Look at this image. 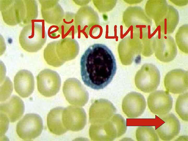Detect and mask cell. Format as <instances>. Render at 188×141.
Wrapping results in <instances>:
<instances>
[{"mask_svg": "<svg viewBox=\"0 0 188 141\" xmlns=\"http://www.w3.org/2000/svg\"><path fill=\"white\" fill-rule=\"evenodd\" d=\"M186 139L188 140L187 136H182L179 137L176 140H185L187 141Z\"/></svg>", "mask_w": 188, "mask_h": 141, "instance_id": "29", "label": "cell"}, {"mask_svg": "<svg viewBox=\"0 0 188 141\" xmlns=\"http://www.w3.org/2000/svg\"><path fill=\"white\" fill-rule=\"evenodd\" d=\"M0 9L3 21L9 26H25L38 16L35 0H0Z\"/></svg>", "mask_w": 188, "mask_h": 141, "instance_id": "2", "label": "cell"}, {"mask_svg": "<svg viewBox=\"0 0 188 141\" xmlns=\"http://www.w3.org/2000/svg\"><path fill=\"white\" fill-rule=\"evenodd\" d=\"M61 41H56L48 44L43 53L44 59L49 65L54 67H60L66 61L65 58V45Z\"/></svg>", "mask_w": 188, "mask_h": 141, "instance_id": "17", "label": "cell"}, {"mask_svg": "<svg viewBox=\"0 0 188 141\" xmlns=\"http://www.w3.org/2000/svg\"><path fill=\"white\" fill-rule=\"evenodd\" d=\"M46 38L44 27L40 24L32 21L22 30L19 40L21 46L25 50L35 52L42 48Z\"/></svg>", "mask_w": 188, "mask_h": 141, "instance_id": "4", "label": "cell"}, {"mask_svg": "<svg viewBox=\"0 0 188 141\" xmlns=\"http://www.w3.org/2000/svg\"><path fill=\"white\" fill-rule=\"evenodd\" d=\"M145 99L140 93L130 92L124 97L122 103L123 111L130 118H135L141 115L146 107Z\"/></svg>", "mask_w": 188, "mask_h": 141, "instance_id": "14", "label": "cell"}, {"mask_svg": "<svg viewBox=\"0 0 188 141\" xmlns=\"http://www.w3.org/2000/svg\"><path fill=\"white\" fill-rule=\"evenodd\" d=\"M164 83L167 91L175 94L183 93L188 89V71L181 69L171 70L165 76Z\"/></svg>", "mask_w": 188, "mask_h": 141, "instance_id": "13", "label": "cell"}, {"mask_svg": "<svg viewBox=\"0 0 188 141\" xmlns=\"http://www.w3.org/2000/svg\"><path fill=\"white\" fill-rule=\"evenodd\" d=\"M80 74L85 84L93 89H103L112 81L116 72L115 57L104 44L90 46L80 60Z\"/></svg>", "mask_w": 188, "mask_h": 141, "instance_id": "1", "label": "cell"}, {"mask_svg": "<svg viewBox=\"0 0 188 141\" xmlns=\"http://www.w3.org/2000/svg\"><path fill=\"white\" fill-rule=\"evenodd\" d=\"M154 48L156 57L162 62L168 63L172 61L177 54V46L173 38L159 31L155 36Z\"/></svg>", "mask_w": 188, "mask_h": 141, "instance_id": "7", "label": "cell"}, {"mask_svg": "<svg viewBox=\"0 0 188 141\" xmlns=\"http://www.w3.org/2000/svg\"><path fill=\"white\" fill-rule=\"evenodd\" d=\"M43 122L38 115L26 114L17 123L16 131L18 136L25 140H31L39 136L43 129Z\"/></svg>", "mask_w": 188, "mask_h": 141, "instance_id": "6", "label": "cell"}, {"mask_svg": "<svg viewBox=\"0 0 188 141\" xmlns=\"http://www.w3.org/2000/svg\"><path fill=\"white\" fill-rule=\"evenodd\" d=\"M179 21L178 11L173 6L169 5L167 13L156 26L161 33L170 35L174 31Z\"/></svg>", "mask_w": 188, "mask_h": 141, "instance_id": "19", "label": "cell"}, {"mask_svg": "<svg viewBox=\"0 0 188 141\" xmlns=\"http://www.w3.org/2000/svg\"><path fill=\"white\" fill-rule=\"evenodd\" d=\"M160 116L163 122L157 127L156 132L162 140H171L177 136L180 132V122L176 116L172 113Z\"/></svg>", "mask_w": 188, "mask_h": 141, "instance_id": "15", "label": "cell"}, {"mask_svg": "<svg viewBox=\"0 0 188 141\" xmlns=\"http://www.w3.org/2000/svg\"><path fill=\"white\" fill-rule=\"evenodd\" d=\"M24 110V102L20 98L16 96H11L0 104V112L6 115L11 122L19 119L22 116Z\"/></svg>", "mask_w": 188, "mask_h": 141, "instance_id": "18", "label": "cell"}, {"mask_svg": "<svg viewBox=\"0 0 188 141\" xmlns=\"http://www.w3.org/2000/svg\"><path fill=\"white\" fill-rule=\"evenodd\" d=\"M171 2L175 5L179 6H183L186 5L188 0H169Z\"/></svg>", "mask_w": 188, "mask_h": 141, "instance_id": "28", "label": "cell"}, {"mask_svg": "<svg viewBox=\"0 0 188 141\" xmlns=\"http://www.w3.org/2000/svg\"><path fill=\"white\" fill-rule=\"evenodd\" d=\"M142 43V54L145 56L149 57L154 53V43L155 37L149 32L145 34Z\"/></svg>", "mask_w": 188, "mask_h": 141, "instance_id": "25", "label": "cell"}, {"mask_svg": "<svg viewBox=\"0 0 188 141\" xmlns=\"http://www.w3.org/2000/svg\"><path fill=\"white\" fill-rule=\"evenodd\" d=\"M62 118L63 125L68 131H80L86 124V114L84 109L80 107L70 106L64 108Z\"/></svg>", "mask_w": 188, "mask_h": 141, "instance_id": "11", "label": "cell"}, {"mask_svg": "<svg viewBox=\"0 0 188 141\" xmlns=\"http://www.w3.org/2000/svg\"><path fill=\"white\" fill-rule=\"evenodd\" d=\"M1 135H3L7 130L9 125V118L4 114L0 112Z\"/></svg>", "mask_w": 188, "mask_h": 141, "instance_id": "27", "label": "cell"}, {"mask_svg": "<svg viewBox=\"0 0 188 141\" xmlns=\"http://www.w3.org/2000/svg\"><path fill=\"white\" fill-rule=\"evenodd\" d=\"M169 5L166 0H148L145 5L146 13L156 25L167 13Z\"/></svg>", "mask_w": 188, "mask_h": 141, "instance_id": "21", "label": "cell"}, {"mask_svg": "<svg viewBox=\"0 0 188 141\" xmlns=\"http://www.w3.org/2000/svg\"><path fill=\"white\" fill-rule=\"evenodd\" d=\"M116 109L109 101L100 99L95 101L89 110V121L91 124L103 123L116 113Z\"/></svg>", "mask_w": 188, "mask_h": 141, "instance_id": "10", "label": "cell"}, {"mask_svg": "<svg viewBox=\"0 0 188 141\" xmlns=\"http://www.w3.org/2000/svg\"><path fill=\"white\" fill-rule=\"evenodd\" d=\"M13 90L12 83L7 77L1 81L0 102H3L10 97Z\"/></svg>", "mask_w": 188, "mask_h": 141, "instance_id": "26", "label": "cell"}, {"mask_svg": "<svg viewBox=\"0 0 188 141\" xmlns=\"http://www.w3.org/2000/svg\"><path fill=\"white\" fill-rule=\"evenodd\" d=\"M14 85L16 92L22 98H27L33 92L34 81L32 73L26 70L18 71L14 79Z\"/></svg>", "mask_w": 188, "mask_h": 141, "instance_id": "16", "label": "cell"}, {"mask_svg": "<svg viewBox=\"0 0 188 141\" xmlns=\"http://www.w3.org/2000/svg\"><path fill=\"white\" fill-rule=\"evenodd\" d=\"M160 74L157 68L151 63L143 64L137 72L135 77V83L139 90L145 93L155 90L160 82Z\"/></svg>", "mask_w": 188, "mask_h": 141, "instance_id": "5", "label": "cell"}, {"mask_svg": "<svg viewBox=\"0 0 188 141\" xmlns=\"http://www.w3.org/2000/svg\"><path fill=\"white\" fill-rule=\"evenodd\" d=\"M136 137L138 141L159 140V137L154 129L151 126H141L136 130Z\"/></svg>", "mask_w": 188, "mask_h": 141, "instance_id": "23", "label": "cell"}, {"mask_svg": "<svg viewBox=\"0 0 188 141\" xmlns=\"http://www.w3.org/2000/svg\"><path fill=\"white\" fill-rule=\"evenodd\" d=\"M173 100L167 91L157 90L151 93L147 99V104L152 113L159 116L168 113L172 109Z\"/></svg>", "mask_w": 188, "mask_h": 141, "instance_id": "12", "label": "cell"}, {"mask_svg": "<svg viewBox=\"0 0 188 141\" xmlns=\"http://www.w3.org/2000/svg\"><path fill=\"white\" fill-rule=\"evenodd\" d=\"M36 79L38 90L44 96H53L60 90L61 79L56 71L49 69L43 70L38 74Z\"/></svg>", "mask_w": 188, "mask_h": 141, "instance_id": "9", "label": "cell"}, {"mask_svg": "<svg viewBox=\"0 0 188 141\" xmlns=\"http://www.w3.org/2000/svg\"><path fill=\"white\" fill-rule=\"evenodd\" d=\"M175 111L183 121H188V93H183L178 96L175 104Z\"/></svg>", "mask_w": 188, "mask_h": 141, "instance_id": "24", "label": "cell"}, {"mask_svg": "<svg viewBox=\"0 0 188 141\" xmlns=\"http://www.w3.org/2000/svg\"><path fill=\"white\" fill-rule=\"evenodd\" d=\"M63 91L67 101L72 105L83 106L89 99V94L85 87L75 78H69L65 80Z\"/></svg>", "mask_w": 188, "mask_h": 141, "instance_id": "8", "label": "cell"}, {"mask_svg": "<svg viewBox=\"0 0 188 141\" xmlns=\"http://www.w3.org/2000/svg\"><path fill=\"white\" fill-rule=\"evenodd\" d=\"M127 129L124 118L120 114H115L103 123L91 124L89 134L93 141H112L125 134Z\"/></svg>", "mask_w": 188, "mask_h": 141, "instance_id": "3", "label": "cell"}, {"mask_svg": "<svg viewBox=\"0 0 188 141\" xmlns=\"http://www.w3.org/2000/svg\"><path fill=\"white\" fill-rule=\"evenodd\" d=\"M176 43L179 49L184 53H188V25L185 24L180 26L175 34Z\"/></svg>", "mask_w": 188, "mask_h": 141, "instance_id": "22", "label": "cell"}, {"mask_svg": "<svg viewBox=\"0 0 188 141\" xmlns=\"http://www.w3.org/2000/svg\"><path fill=\"white\" fill-rule=\"evenodd\" d=\"M64 108L57 107L51 110L47 118V124L49 131L57 135L63 134L68 130L64 127L62 114Z\"/></svg>", "mask_w": 188, "mask_h": 141, "instance_id": "20", "label": "cell"}]
</instances>
